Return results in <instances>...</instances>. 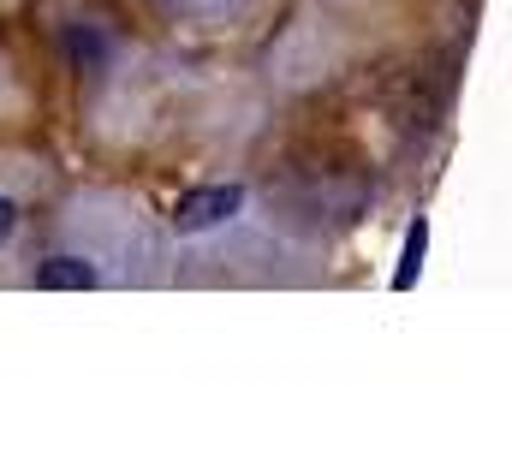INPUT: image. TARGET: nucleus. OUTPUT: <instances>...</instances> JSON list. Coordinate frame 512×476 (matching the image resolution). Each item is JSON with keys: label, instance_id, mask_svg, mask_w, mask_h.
<instances>
[{"label": "nucleus", "instance_id": "1", "mask_svg": "<svg viewBox=\"0 0 512 476\" xmlns=\"http://www.w3.org/2000/svg\"><path fill=\"white\" fill-rule=\"evenodd\" d=\"M239 209H245V185H209V191H191L173 221H179L185 233H197V227H215V221H227V215H239Z\"/></svg>", "mask_w": 512, "mask_h": 476}, {"label": "nucleus", "instance_id": "2", "mask_svg": "<svg viewBox=\"0 0 512 476\" xmlns=\"http://www.w3.org/2000/svg\"><path fill=\"white\" fill-rule=\"evenodd\" d=\"M36 286H48V292H84V286H102V274L90 268V262H78V256H48L42 268H36Z\"/></svg>", "mask_w": 512, "mask_h": 476}, {"label": "nucleus", "instance_id": "3", "mask_svg": "<svg viewBox=\"0 0 512 476\" xmlns=\"http://www.w3.org/2000/svg\"><path fill=\"white\" fill-rule=\"evenodd\" d=\"M423 238H429V227H423V221H411V233H405V262H399L393 286H411V280H417V268H423Z\"/></svg>", "mask_w": 512, "mask_h": 476}, {"label": "nucleus", "instance_id": "4", "mask_svg": "<svg viewBox=\"0 0 512 476\" xmlns=\"http://www.w3.org/2000/svg\"><path fill=\"white\" fill-rule=\"evenodd\" d=\"M12 233H18V203H12V197H0V244H6Z\"/></svg>", "mask_w": 512, "mask_h": 476}]
</instances>
